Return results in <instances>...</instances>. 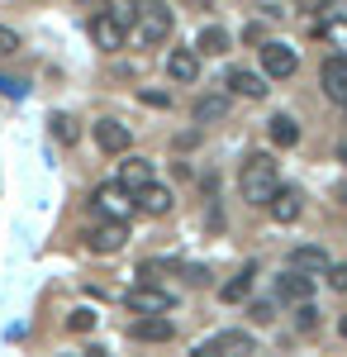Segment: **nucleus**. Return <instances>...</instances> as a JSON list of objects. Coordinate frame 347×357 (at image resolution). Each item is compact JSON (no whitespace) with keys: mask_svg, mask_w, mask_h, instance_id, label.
<instances>
[{"mask_svg":"<svg viewBox=\"0 0 347 357\" xmlns=\"http://www.w3.org/2000/svg\"><path fill=\"white\" fill-rule=\"evenodd\" d=\"M276 186H281V176H276V162H271L267 153H252V158L238 167V191H242L247 205H267Z\"/></svg>","mask_w":347,"mask_h":357,"instance_id":"nucleus-1","label":"nucleus"},{"mask_svg":"<svg viewBox=\"0 0 347 357\" xmlns=\"http://www.w3.org/2000/svg\"><path fill=\"white\" fill-rule=\"evenodd\" d=\"M138 100H143V105H157V110H162V105H167V96H162V91H143Z\"/></svg>","mask_w":347,"mask_h":357,"instance_id":"nucleus-33","label":"nucleus"},{"mask_svg":"<svg viewBox=\"0 0 347 357\" xmlns=\"http://www.w3.org/2000/svg\"><path fill=\"white\" fill-rule=\"evenodd\" d=\"M224 86H229L233 96H247V100H262V96L271 91V86H267V77H257V72H247V67H229Z\"/></svg>","mask_w":347,"mask_h":357,"instance_id":"nucleus-10","label":"nucleus"},{"mask_svg":"<svg viewBox=\"0 0 347 357\" xmlns=\"http://www.w3.org/2000/svg\"><path fill=\"white\" fill-rule=\"evenodd\" d=\"M247 314H252L257 324H271V319H276V301H252V305H247Z\"/></svg>","mask_w":347,"mask_h":357,"instance_id":"nucleus-27","label":"nucleus"},{"mask_svg":"<svg viewBox=\"0 0 347 357\" xmlns=\"http://www.w3.org/2000/svg\"><path fill=\"white\" fill-rule=\"evenodd\" d=\"M319 82H323V96L343 105L347 100V57H328L319 67Z\"/></svg>","mask_w":347,"mask_h":357,"instance_id":"nucleus-11","label":"nucleus"},{"mask_svg":"<svg viewBox=\"0 0 347 357\" xmlns=\"http://www.w3.org/2000/svg\"><path fill=\"white\" fill-rule=\"evenodd\" d=\"M309 296H314V276H309V272H300V267H286V272L276 276V301L300 305V301H309Z\"/></svg>","mask_w":347,"mask_h":357,"instance_id":"nucleus-5","label":"nucleus"},{"mask_svg":"<svg viewBox=\"0 0 347 357\" xmlns=\"http://www.w3.org/2000/svg\"><path fill=\"white\" fill-rule=\"evenodd\" d=\"M314 324H319V310H314L309 301H300V305H295V329H300V333H309Z\"/></svg>","mask_w":347,"mask_h":357,"instance_id":"nucleus-25","label":"nucleus"},{"mask_svg":"<svg viewBox=\"0 0 347 357\" xmlns=\"http://www.w3.org/2000/svg\"><path fill=\"white\" fill-rule=\"evenodd\" d=\"M323 276H328V286H333L338 296L347 291V262H328V272H323Z\"/></svg>","mask_w":347,"mask_h":357,"instance_id":"nucleus-28","label":"nucleus"},{"mask_svg":"<svg viewBox=\"0 0 347 357\" xmlns=\"http://www.w3.org/2000/svg\"><path fill=\"white\" fill-rule=\"evenodd\" d=\"M77 119H72V114H53V138L57 143H77Z\"/></svg>","mask_w":347,"mask_h":357,"instance_id":"nucleus-23","label":"nucleus"},{"mask_svg":"<svg viewBox=\"0 0 347 357\" xmlns=\"http://www.w3.org/2000/svg\"><path fill=\"white\" fill-rule=\"evenodd\" d=\"M267 210H271V220L276 224H295L300 215H304V195L295 191V186H276L267 200Z\"/></svg>","mask_w":347,"mask_h":357,"instance_id":"nucleus-6","label":"nucleus"},{"mask_svg":"<svg viewBox=\"0 0 347 357\" xmlns=\"http://www.w3.org/2000/svg\"><path fill=\"white\" fill-rule=\"evenodd\" d=\"M252 276H257V262H242V272L233 276V281H224V286H219V301H224V305L247 301V296H252Z\"/></svg>","mask_w":347,"mask_h":357,"instance_id":"nucleus-15","label":"nucleus"},{"mask_svg":"<svg viewBox=\"0 0 347 357\" xmlns=\"http://www.w3.org/2000/svg\"><path fill=\"white\" fill-rule=\"evenodd\" d=\"M338 200H343V205H347V181H343V186H338Z\"/></svg>","mask_w":347,"mask_h":357,"instance_id":"nucleus-35","label":"nucleus"},{"mask_svg":"<svg viewBox=\"0 0 347 357\" xmlns=\"http://www.w3.org/2000/svg\"><path fill=\"white\" fill-rule=\"evenodd\" d=\"M138 15H143V43H162L171 33V10L162 0H138Z\"/></svg>","mask_w":347,"mask_h":357,"instance_id":"nucleus-4","label":"nucleus"},{"mask_svg":"<svg viewBox=\"0 0 347 357\" xmlns=\"http://www.w3.org/2000/svg\"><path fill=\"white\" fill-rule=\"evenodd\" d=\"M224 114H229V96H219V91H214V96H200V100L190 105V119H195V124H219Z\"/></svg>","mask_w":347,"mask_h":357,"instance_id":"nucleus-17","label":"nucleus"},{"mask_svg":"<svg viewBox=\"0 0 347 357\" xmlns=\"http://www.w3.org/2000/svg\"><path fill=\"white\" fill-rule=\"evenodd\" d=\"M129 305H134V310H143V314H167V310L176 305V296H171V291H157L153 281H143L134 296H129Z\"/></svg>","mask_w":347,"mask_h":357,"instance_id":"nucleus-12","label":"nucleus"},{"mask_svg":"<svg viewBox=\"0 0 347 357\" xmlns=\"http://www.w3.org/2000/svg\"><path fill=\"white\" fill-rule=\"evenodd\" d=\"M105 5H109V15H114V20H119L124 29L138 20V0H105Z\"/></svg>","mask_w":347,"mask_h":357,"instance_id":"nucleus-24","label":"nucleus"},{"mask_svg":"<svg viewBox=\"0 0 347 357\" xmlns=\"http://www.w3.org/2000/svg\"><path fill=\"white\" fill-rule=\"evenodd\" d=\"M181 276H186L190 286H205V281H210V272H205V267H181Z\"/></svg>","mask_w":347,"mask_h":357,"instance_id":"nucleus-31","label":"nucleus"},{"mask_svg":"<svg viewBox=\"0 0 347 357\" xmlns=\"http://www.w3.org/2000/svg\"><path fill=\"white\" fill-rule=\"evenodd\" d=\"M295 5H300L304 15H319V10H328V0H295Z\"/></svg>","mask_w":347,"mask_h":357,"instance_id":"nucleus-32","label":"nucleus"},{"mask_svg":"<svg viewBox=\"0 0 347 357\" xmlns=\"http://www.w3.org/2000/svg\"><path fill=\"white\" fill-rule=\"evenodd\" d=\"M0 91H5L10 100H20V96H24V82H15V77H0Z\"/></svg>","mask_w":347,"mask_h":357,"instance_id":"nucleus-30","label":"nucleus"},{"mask_svg":"<svg viewBox=\"0 0 347 357\" xmlns=\"http://www.w3.org/2000/svg\"><path fill=\"white\" fill-rule=\"evenodd\" d=\"M262 67H267V82H286V77H295L300 57L291 43H262Z\"/></svg>","mask_w":347,"mask_h":357,"instance_id":"nucleus-3","label":"nucleus"},{"mask_svg":"<svg viewBox=\"0 0 347 357\" xmlns=\"http://www.w3.org/2000/svg\"><path fill=\"white\" fill-rule=\"evenodd\" d=\"M81 5H95V0H81Z\"/></svg>","mask_w":347,"mask_h":357,"instance_id":"nucleus-37","label":"nucleus"},{"mask_svg":"<svg viewBox=\"0 0 347 357\" xmlns=\"http://www.w3.org/2000/svg\"><path fill=\"white\" fill-rule=\"evenodd\" d=\"M67 329L72 333H91L95 329V310H72V314H67Z\"/></svg>","mask_w":347,"mask_h":357,"instance_id":"nucleus-26","label":"nucleus"},{"mask_svg":"<svg viewBox=\"0 0 347 357\" xmlns=\"http://www.w3.org/2000/svg\"><path fill=\"white\" fill-rule=\"evenodd\" d=\"M91 38H95V48L114 53V48H124V24H119L109 10H100V15L91 20Z\"/></svg>","mask_w":347,"mask_h":357,"instance_id":"nucleus-9","label":"nucleus"},{"mask_svg":"<svg viewBox=\"0 0 347 357\" xmlns=\"http://www.w3.org/2000/svg\"><path fill=\"white\" fill-rule=\"evenodd\" d=\"M257 343H252V333L242 329H229V333H214L205 348H195V357H224V353H252Z\"/></svg>","mask_w":347,"mask_h":357,"instance_id":"nucleus-7","label":"nucleus"},{"mask_svg":"<svg viewBox=\"0 0 347 357\" xmlns=\"http://www.w3.org/2000/svg\"><path fill=\"white\" fill-rule=\"evenodd\" d=\"M91 205H95V210H100V215H109V220H124V215H129V210H134V191H124V186H119V181H114V186H100V191H95V200H91Z\"/></svg>","mask_w":347,"mask_h":357,"instance_id":"nucleus-8","label":"nucleus"},{"mask_svg":"<svg viewBox=\"0 0 347 357\" xmlns=\"http://www.w3.org/2000/svg\"><path fill=\"white\" fill-rule=\"evenodd\" d=\"M134 205H138V210H148L153 220H162V215H171V205H176V200H171V191H167V186L148 181L143 191H134Z\"/></svg>","mask_w":347,"mask_h":357,"instance_id":"nucleus-14","label":"nucleus"},{"mask_svg":"<svg viewBox=\"0 0 347 357\" xmlns=\"http://www.w3.org/2000/svg\"><path fill=\"white\" fill-rule=\"evenodd\" d=\"M15 48H20V33L15 29H0V57H10Z\"/></svg>","mask_w":347,"mask_h":357,"instance_id":"nucleus-29","label":"nucleus"},{"mask_svg":"<svg viewBox=\"0 0 347 357\" xmlns=\"http://www.w3.org/2000/svg\"><path fill=\"white\" fill-rule=\"evenodd\" d=\"M343 110H347V100H343Z\"/></svg>","mask_w":347,"mask_h":357,"instance_id":"nucleus-38","label":"nucleus"},{"mask_svg":"<svg viewBox=\"0 0 347 357\" xmlns=\"http://www.w3.org/2000/svg\"><path fill=\"white\" fill-rule=\"evenodd\" d=\"M86 243H91V252H100V257H105V252H119V248L129 243V224L124 220H100L86 234Z\"/></svg>","mask_w":347,"mask_h":357,"instance_id":"nucleus-2","label":"nucleus"},{"mask_svg":"<svg viewBox=\"0 0 347 357\" xmlns=\"http://www.w3.org/2000/svg\"><path fill=\"white\" fill-rule=\"evenodd\" d=\"M148 181H153V162L148 158H124L119 162V186L124 191H143Z\"/></svg>","mask_w":347,"mask_h":357,"instance_id":"nucleus-16","label":"nucleus"},{"mask_svg":"<svg viewBox=\"0 0 347 357\" xmlns=\"http://www.w3.org/2000/svg\"><path fill=\"white\" fill-rule=\"evenodd\" d=\"M195 48H200L205 57H224V53H229V29H219V24L200 29V38H195Z\"/></svg>","mask_w":347,"mask_h":357,"instance_id":"nucleus-21","label":"nucleus"},{"mask_svg":"<svg viewBox=\"0 0 347 357\" xmlns=\"http://www.w3.org/2000/svg\"><path fill=\"white\" fill-rule=\"evenodd\" d=\"M271 143H276V148H295V143H300V124H295L291 114H276V119H271Z\"/></svg>","mask_w":347,"mask_h":357,"instance_id":"nucleus-22","label":"nucleus"},{"mask_svg":"<svg viewBox=\"0 0 347 357\" xmlns=\"http://www.w3.org/2000/svg\"><path fill=\"white\" fill-rule=\"evenodd\" d=\"M167 72H171V82L190 86V82H195V77H200V57L190 53V48H176V53L167 57Z\"/></svg>","mask_w":347,"mask_h":357,"instance_id":"nucleus-19","label":"nucleus"},{"mask_svg":"<svg viewBox=\"0 0 347 357\" xmlns=\"http://www.w3.org/2000/svg\"><path fill=\"white\" fill-rule=\"evenodd\" d=\"M134 338H138V343H167V338H171V319H162V314L138 319V324H134Z\"/></svg>","mask_w":347,"mask_h":357,"instance_id":"nucleus-20","label":"nucleus"},{"mask_svg":"<svg viewBox=\"0 0 347 357\" xmlns=\"http://www.w3.org/2000/svg\"><path fill=\"white\" fill-rule=\"evenodd\" d=\"M95 143H100V153H109V158H114V153H129L134 134H129L119 119H100V124H95Z\"/></svg>","mask_w":347,"mask_h":357,"instance_id":"nucleus-13","label":"nucleus"},{"mask_svg":"<svg viewBox=\"0 0 347 357\" xmlns=\"http://www.w3.org/2000/svg\"><path fill=\"white\" fill-rule=\"evenodd\" d=\"M291 267L319 276V272H328V252H323V248H314V243H300V248H291Z\"/></svg>","mask_w":347,"mask_h":357,"instance_id":"nucleus-18","label":"nucleus"},{"mask_svg":"<svg viewBox=\"0 0 347 357\" xmlns=\"http://www.w3.org/2000/svg\"><path fill=\"white\" fill-rule=\"evenodd\" d=\"M338 158H343V162H347V143H343V148H338Z\"/></svg>","mask_w":347,"mask_h":357,"instance_id":"nucleus-36","label":"nucleus"},{"mask_svg":"<svg viewBox=\"0 0 347 357\" xmlns=\"http://www.w3.org/2000/svg\"><path fill=\"white\" fill-rule=\"evenodd\" d=\"M338 333H343V338H347V314H343V319H338Z\"/></svg>","mask_w":347,"mask_h":357,"instance_id":"nucleus-34","label":"nucleus"}]
</instances>
